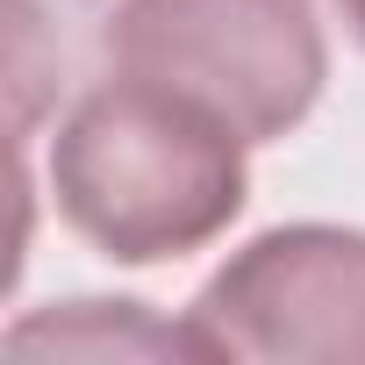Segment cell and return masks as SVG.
<instances>
[{
    "label": "cell",
    "mask_w": 365,
    "mask_h": 365,
    "mask_svg": "<svg viewBox=\"0 0 365 365\" xmlns=\"http://www.w3.org/2000/svg\"><path fill=\"white\" fill-rule=\"evenodd\" d=\"M329 8H336V15H344V29L365 43V0H329Z\"/></svg>",
    "instance_id": "cell-4"
},
{
    "label": "cell",
    "mask_w": 365,
    "mask_h": 365,
    "mask_svg": "<svg viewBox=\"0 0 365 365\" xmlns=\"http://www.w3.org/2000/svg\"><path fill=\"white\" fill-rule=\"evenodd\" d=\"M101 43L115 72L201 101L244 143L301 129L329 79V43L308 0H122Z\"/></svg>",
    "instance_id": "cell-2"
},
{
    "label": "cell",
    "mask_w": 365,
    "mask_h": 365,
    "mask_svg": "<svg viewBox=\"0 0 365 365\" xmlns=\"http://www.w3.org/2000/svg\"><path fill=\"white\" fill-rule=\"evenodd\" d=\"M194 329L208 358L365 365V230L287 222L251 237L194 294Z\"/></svg>",
    "instance_id": "cell-3"
},
{
    "label": "cell",
    "mask_w": 365,
    "mask_h": 365,
    "mask_svg": "<svg viewBox=\"0 0 365 365\" xmlns=\"http://www.w3.org/2000/svg\"><path fill=\"white\" fill-rule=\"evenodd\" d=\"M51 201L115 265L187 258L251 201L244 136L187 93L115 72L51 136Z\"/></svg>",
    "instance_id": "cell-1"
}]
</instances>
